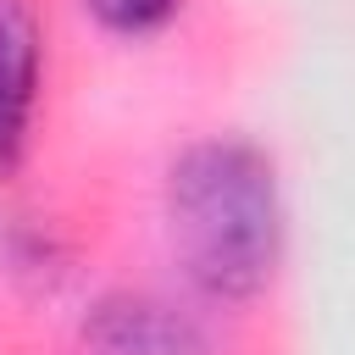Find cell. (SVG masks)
Returning <instances> with one entry per match:
<instances>
[{
  "label": "cell",
  "mask_w": 355,
  "mask_h": 355,
  "mask_svg": "<svg viewBox=\"0 0 355 355\" xmlns=\"http://www.w3.org/2000/svg\"><path fill=\"white\" fill-rule=\"evenodd\" d=\"M161 222L183 283L205 305H250L277 283L288 250V205L277 161L255 139H189L166 161Z\"/></svg>",
  "instance_id": "1"
},
{
  "label": "cell",
  "mask_w": 355,
  "mask_h": 355,
  "mask_svg": "<svg viewBox=\"0 0 355 355\" xmlns=\"http://www.w3.org/2000/svg\"><path fill=\"white\" fill-rule=\"evenodd\" d=\"M83 355H211L205 322L150 288H111L78 316Z\"/></svg>",
  "instance_id": "2"
},
{
  "label": "cell",
  "mask_w": 355,
  "mask_h": 355,
  "mask_svg": "<svg viewBox=\"0 0 355 355\" xmlns=\"http://www.w3.org/2000/svg\"><path fill=\"white\" fill-rule=\"evenodd\" d=\"M44 89V22L33 0H0V183L22 172L33 150Z\"/></svg>",
  "instance_id": "3"
},
{
  "label": "cell",
  "mask_w": 355,
  "mask_h": 355,
  "mask_svg": "<svg viewBox=\"0 0 355 355\" xmlns=\"http://www.w3.org/2000/svg\"><path fill=\"white\" fill-rule=\"evenodd\" d=\"M78 6L116 39H150L183 17V0H78Z\"/></svg>",
  "instance_id": "4"
}]
</instances>
